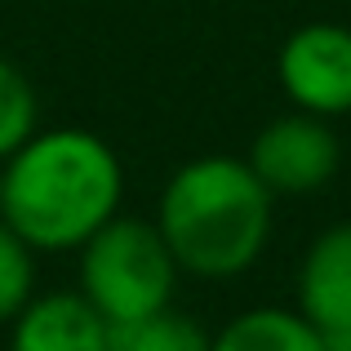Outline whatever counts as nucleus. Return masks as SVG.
Returning a JSON list of instances; mask_svg holds the SVG:
<instances>
[{
    "mask_svg": "<svg viewBox=\"0 0 351 351\" xmlns=\"http://www.w3.org/2000/svg\"><path fill=\"white\" fill-rule=\"evenodd\" d=\"M32 293H36V249L9 223H0V325H9L27 307Z\"/></svg>",
    "mask_w": 351,
    "mask_h": 351,
    "instance_id": "obj_10",
    "label": "nucleus"
},
{
    "mask_svg": "<svg viewBox=\"0 0 351 351\" xmlns=\"http://www.w3.org/2000/svg\"><path fill=\"white\" fill-rule=\"evenodd\" d=\"M276 227V196L240 156H196L165 182L156 232L182 276L236 280L263 258Z\"/></svg>",
    "mask_w": 351,
    "mask_h": 351,
    "instance_id": "obj_2",
    "label": "nucleus"
},
{
    "mask_svg": "<svg viewBox=\"0 0 351 351\" xmlns=\"http://www.w3.org/2000/svg\"><path fill=\"white\" fill-rule=\"evenodd\" d=\"M209 351H325V334L298 307H249L209 334Z\"/></svg>",
    "mask_w": 351,
    "mask_h": 351,
    "instance_id": "obj_8",
    "label": "nucleus"
},
{
    "mask_svg": "<svg viewBox=\"0 0 351 351\" xmlns=\"http://www.w3.org/2000/svg\"><path fill=\"white\" fill-rule=\"evenodd\" d=\"M293 298L320 334L351 325V223L325 227L307 245L298 280H293Z\"/></svg>",
    "mask_w": 351,
    "mask_h": 351,
    "instance_id": "obj_7",
    "label": "nucleus"
},
{
    "mask_svg": "<svg viewBox=\"0 0 351 351\" xmlns=\"http://www.w3.org/2000/svg\"><path fill=\"white\" fill-rule=\"evenodd\" d=\"M36 129V89L9 58H0V160Z\"/></svg>",
    "mask_w": 351,
    "mask_h": 351,
    "instance_id": "obj_11",
    "label": "nucleus"
},
{
    "mask_svg": "<svg viewBox=\"0 0 351 351\" xmlns=\"http://www.w3.org/2000/svg\"><path fill=\"white\" fill-rule=\"evenodd\" d=\"M125 196L120 156L89 129H32L0 160V223L36 254L80 249Z\"/></svg>",
    "mask_w": 351,
    "mask_h": 351,
    "instance_id": "obj_1",
    "label": "nucleus"
},
{
    "mask_svg": "<svg viewBox=\"0 0 351 351\" xmlns=\"http://www.w3.org/2000/svg\"><path fill=\"white\" fill-rule=\"evenodd\" d=\"M107 351H209V334L182 311H152V316L112 325V347Z\"/></svg>",
    "mask_w": 351,
    "mask_h": 351,
    "instance_id": "obj_9",
    "label": "nucleus"
},
{
    "mask_svg": "<svg viewBox=\"0 0 351 351\" xmlns=\"http://www.w3.org/2000/svg\"><path fill=\"white\" fill-rule=\"evenodd\" d=\"M325 351H351V325L329 329V334H325Z\"/></svg>",
    "mask_w": 351,
    "mask_h": 351,
    "instance_id": "obj_12",
    "label": "nucleus"
},
{
    "mask_svg": "<svg viewBox=\"0 0 351 351\" xmlns=\"http://www.w3.org/2000/svg\"><path fill=\"white\" fill-rule=\"evenodd\" d=\"M112 325L85 293H40L9 320V351H107Z\"/></svg>",
    "mask_w": 351,
    "mask_h": 351,
    "instance_id": "obj_6",
    "label": "nucleus"
},
{
    "mask_svg": "<svg viewBox=\"0 0 351 351\" xmlns=\"http://www.w3.org/2000/svg\"><path fill=\"white\" fill-rule=\"evenodd\" d=\"M80 254V293L107 316V325L152 316L169 307L178 289V263H173L156 223L143 218H107Z\"/></svg>",
    "mask_w": 351,
    "mask_h": 351,
    "instance_id": "obj_3",
    "label": "nucleus"
},
{
    "mask_svg": "<svg viewBox=\"0 0 351 351\" xmlns=\"http://www.w3.org/2000/svg\"><path fill=\"white\" fill-rule=\"evenodd\" d=\"M280 89L298 112L351 116V27L307 23L280 45L276 58Z\"/></svg>",
    "mask_w": 351,
    "mask_h": 351,
    "instance_id": "obj_4",
    "label": "nucleus"
},
{
    "mask_svg": "<svg viewBox=\"0 0 351 351\" xmlns=\"http://www.w3.org/2000/svg\"><path fill=\"white\" fill-rule=\"evenodd\" d=\"M338 160H343L338 134L329 129L325 116H311V112H293L263 125L254 147H249V165L271 187V196L320 191L338 173Z\"/></svg>",
    "mask_w": 351,
    "mask_h": 351,
    "instance_id": "obj_5",
    "label": "nucleus"
}]
</instances>
